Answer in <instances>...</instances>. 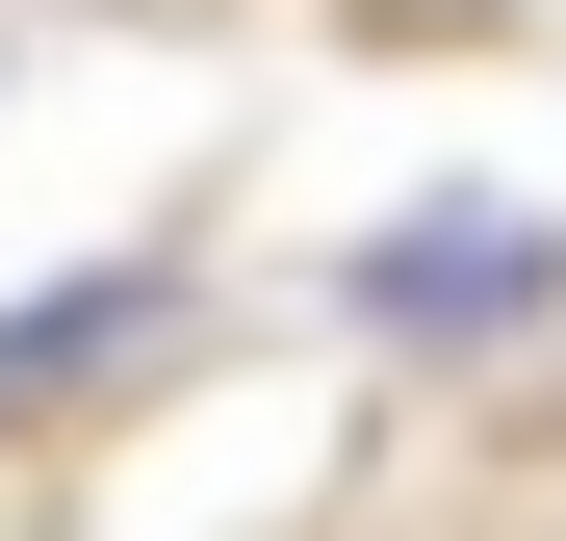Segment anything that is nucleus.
<instances>
[{
	"mask_svg": "<svg viewBox=\"0 0 566 541\" xmlns=\"http://www.w3.org/2000/svg\"><path fill=\"white\" fill-rule=\"evenodd\" d=\"M566 310V232L541 207H412V232H360V335H412V361H515Z\"/></svg>",
	"mask_w": 566,
	"mask_h": 541,
	"instance_id": "f257e3e1",
	"label": "nucleus"
},
{
	"mask_svg": "<svg viewBox=\"0 0 566 541\" xmlns=\"http://www.w3.org/2000/svg\"><path fill=\"white\" fill-rule=\"evenodd\" d=\"M155 335H180V232H129L104 284H27L0 310V438H77L104 387H155Z\"/></svg>",
	"mask_w": 566,
	"mask_h": 541,
	"instance_id": "f03ea898",
	"label": "nucleus"
}]
</instances>
